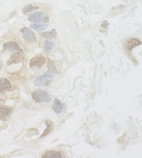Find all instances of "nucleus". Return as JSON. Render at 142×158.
I'll return each mask as SVG.
<instances>
[{
    "label": "nucleus",
    "mask_w": 142,
    "mask_h": 158,
    "mask_svg": "<svg viewBox=\"0 0 142 158\" xmlns=\"http://www.w3.org/2000/svg\"><path fill=\"white\" fill-rule=\"evenodd\" d=\"M2 68V65H1V62H0V69H1Z\"/></svg>",
    "instance_id": "19"
},
{
    "label": "nucleus",
    "mask_w": 142,
    "mask_h": 158,
    "mask_svg": "<svg viewBox=\"0 0 142 158\" xmlns=\"http://www.w3.org/2000/svg\"><path fill=\"white\" fill-rule=\"evenodd\" d=\"M55 44L51 41H45L44 49L45 52L50 51L55 48Z\"/></svg>",
    "instance_id": "18"
},
{
    "label": "nucleus",
    "mask_w": 142,
    "mask_h": 158,
    "mask_svg": "<svg viewBox=\"0 0 142 158\" xmlns=\"http://www.w3.org/2000/svg\"><path fill=\"white\" fill-rule=\"evenodd\" d=\"M42 158H63L61 153L55 151H47L42 156Z\"/></svg>",
    "instance_id": "11"
},
{
    "label": "nucleus",
    "mask_w": 142,
    "mask_h": 158,
    "mask_svg": "<svg viewBox=\"0 0 142 158\" xmlns=\"http://www.w3.org/2000/svg\"><path fill=\"white\" fill-rule=\"evenodd\" d=\"M47 68H48V72H49V73H52L55 74H57L58 73L56 66H55L54 62L52 60L49 58L48 59Z\"/></svg>",
    "instance_id": "14"
},
{
    "label": "nucleus",
    "mask_w": 142,
    "mask_h": 158,
    "mask_svg": "<svg viewBox=\"0 0 142 158\" xmlns=\"http://www.w3.org/2000/svg\"><path fill=\"white\" fill-rule=\"evenodd\" d=\"M140 42L136 39H131L128 41L126 44V48L128 50H131L133 48L139 45Z\"/></svg>",
    "instance_id": "12"
},
{
    "label": "nucleus",
    "mask_w": 142,
    "mask_h": 158,
    "mask_svg": "<svg viewBox=\"0 0 142 158\" xmlns=\"http://www.w3.org/2000/svg\"><path fill=\"white\" fill-rule=\"evenodd\" d=\"M22 53L18 52L12 55L9 60L7 62V65L8 66H9L13 64H16L20 62L23 59V56Z\"/></svg>",
    "instance_id": "8"
},
{
    "label": "nucleus",
    "mask_w": 142,
    "mask_h": 158,
    "mask_svg": "<svg viewBox=\"0 0 142 158\" xmlns=\"http://www.w3.org/2000/svg\"><path fill=\"white\" fill-rule=\"evenodd\" d=\"M54 77L55 76L52 74L45 73L35 79L34 85L37 86H46L50 84Z\"/></svg>",
    "instance_id": "2"
},
{
    "label": "nucleus",
    "mask_w": 142,
    "mask_h": 158,
    "mask_svg": "<svg viewBox=\"0 0 142 158\" xmlns=\"http://www.w3.org/2000/svg\"><path fill=\"white\" fill-rule=\"evenodd\" d=\"M45 124H46L47 127L46 129L45 130L44 132L42 134V135L40 136V138L44 137L46 136L48 134H50L52 131L53 128V124L49 120H46L45 121Z\"/></svg>",
    "instance_id": "13"
},
{
    "label": "nucleus",
    "mask_w": 142,
    "mask_h": 158,
    "mask_svg": "<svg viewBox=\"0 0 142 158\" xmlns=\"http://www.w3.org/2000/svg\"><path fill=\"white\" fill-rule=\"evenodd\" d=\"M10 51L11 52L18 51L23 53V51L18 44L16 42H9L3 44L2 52Z\"/></svg>",
    "instance_id": "6"
},
{
    "label": "nucleus",
    "mask_w": 142,
    "mask_h": 158,
    "mask_svg": "<svg viewBox=\"0 0 142 158\" xmlns=\"http://www.w3.org/2000/svg\"><path fill=\"white\" fill-rule=\"evenodd\" d=\"M38 6H33L31 4L26 5L22 9V11L24 15L27 14V13L30 12L32 11H33L34 10H37L38 9Z\"/></svg>",
    "instance_id": "16"
},
{
    "label": "nucleus",
    "mask_w": 142,
    "mask_h": 158,
    "mask_svg": "<svg viewBox=\"0 0 142 158\" xmlns=\"http://www.w3.org/2000/svg\"><path fill=\"white\" fill-rule=\"evenodd\" d=\"M45 62L44 56L42 55H36L32 58L30 60V67L32 69H34L36 67L37 69H40Z\"/></svg>",
    "instance_id": "4"
},
{
    "label": "nucleus",
    "mask_w": 142,
    "mask_h": 158,
    "mask_svg": "<svg viewBox=\"0 0 142 158\" xmlns=\"http://www.w3.org/2000/svg\"><path fill=\"white\" fill-rule=\"evenodd\" d=\"M12 108L10 107L0 105V120L6 121L11 114Z\"/></svg>",
    "instance_id": "7"
},
{
    "label": "nucleus",
    "mask_w": 142,
    "mask_h": 158,
    "mask_svg": "<svg viewBox=\"0 0 142 158\" xmlns=\"http://www.w3.org/2000/svg\"><path fill=\"white\" fill-rule=\"evenodd\" d=\"M11 88V85L9 80L5 78H0V93L10 90Z\"/></svg>",
    "instance_id": "9"
},
{
    "label": "nucleus",
    "mask_w": 142,
    "mask_h": 158,
    "mask_svg": "<svg viewBox=\"0 0 142 158\" xmlns=\"http://www.w3.org/2000/svg\"><path fill=\"white\" fill-rule=\"evenodd\" d=\"M40 35L41 37L45 38L53 39L56 37V32L55 29H52L50 31L44 32L41 33Z\"/></svg>",
    "instance_id": "15"
},
{
    "label": "nucleus",
    "mask_w": 142,
    "mask_h": 158,
    "mask_svg": "<svg viewBox=\"0 0 142 158\" xmlns=\"http://www.w3.org/2000/svg\"><path fill=\"white\" fill-rule=\"evenodd\" d=\"M52 108L56 114H61L63 110V104L59 100L56 99L54 101L53 104L52 106Z\"/></svg>",
    "instance_id": "10"
},
{
    "label": "nucleus",
    "mask_w": 142,
    "mask_h": 158,
    "mask_svg": "<svg viewBox=\"0 0 142 158\" xmlns=\"http://www.w3.org/2000/svg\"><path fill=\"white\" fill-rule=\"evenodd\" d=\"M21 32L23 34V38L28 42L35 43L37 42V38L34 33L28 28L25 27L21 30Z\"/></svg>",
    "instance_id": "5"
},
{
    "label": "nucleus",
    "mask_w": 142,
    "mask_h": 158,
    "mask_svg": "<svg viewBox=\"0 0 142 158\" xmlns=\"http://www.w3.org/2000/svg\"><path fill=\"white\" fill-rule=\"evenodd\" d=\"M28 20L35 23L46 22L49 21V18L45 14L41 12H37L29 15Z\"/></svg>",
    "instance_id": "3"
},
{
    "label": "nucleus",
    "mask_w": 142,
    "mask_h": 158,
    "mask_svg": "<svg viewBox=\"0 0 142 158\" xmlns=\"http://www.w3.org/2000/svg\"><path fill=\"white\" fill-rule=\"evenodd\" d=\"M31 96L32 98L38 103L49 102L52 98V96L48 94L47 92L41 89H37L32 92Z\"/></svg>",
    "instance_id": "1"
},
{
    "label": "nucleus",
    "mask_w": 142,
    "mask_h": 158,
    "mask_svg": "<svg viewBox=\"0 0 142 158\" xmlns=\"http://www.w3.org/2000/svg\"><path fill=\"white\" fill-rule=\"evenodd\" d=\"M29 27L32 29H34V30L37 31H41L44 30L46 29L47 27V25L45 24H31L30 25Z\"/></svg>",
    "instance_id": "17"
}]
</instances>
